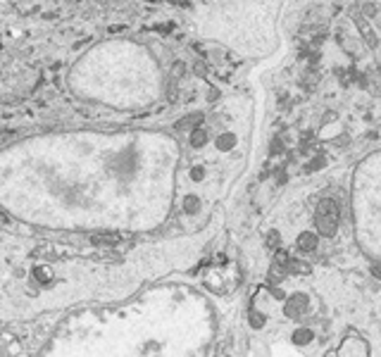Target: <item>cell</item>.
Segmentation results:
<instances>
[{
    "label": "cell",
    "instance_id": "cell-16",
    "mask_svg": "<svg viewBox=\"0 0 381 357\" xmlns=\"http://www.w3.org/2000/svg\"><path fill=\"white\" fill-rule=\"evenodd\" d=\"M251 324L255 326V329H260V326L264 324V317H262V314H257V312H251Z\"/></svg>",
    "mask_w": 381,
    "mask_h": 357
},
{
    "label": "cell",
    "instance_id": "cell-2",
    "mask_svg": "<svg viewBox=\"0 0 381 357\" xmlns=\"http://www.w3.org/2000/svg\"><path fill=\"white\" fill-rule=\"evenodd\" d=\"M338 357H370L367 353V343L360 341V338H348L341 350H338Z\"/></svg>",
    "mask_w": 381,
    "mask_h": 357
},
{
    "label": "cell",
    "instance_id": "cell-18",
    "mask_svg": "<svg viewBox=\"0 0 381 357\" xmlns=\"http://www.w3.org/2000/svg\"><path fill=\"white\" fill-rule=\"evenodd\" d=\"M196 74L198 76H205V65H203V62H198V65H196Z\"/></svg>",
    "mask_w": 381,
    "mask_h": 357
},
{
    "label": "cell",
    "instance_id": "cell-9",
    "mask_svg": "<svg viewBox=\"0 0 381 357\" xmlns=\"http://www.w3.org/2000/svg\"><path fill=\"white\" fill-rule=\"evenodd\" d=\"M181 207H184V212H198V207H200L198 195H186L184 203H181Z\"/></svg>",
    "mask_w": 381,
    "mask_h": 357
},
{
    "label": "cell",
    "instance_id": "cell-7",
    "mask_svg": "<svg viewBox=\"0 0 381 357\" xmlns=\"http://www.w3.org/2000/svg\"><path fill=\"white\" fill-rule=\"evenodd\" d=\"M358 26H360V31L367 36V43H370L372 48H374V45H377V36H374V31L370 29V22H367L365 17H358Z\"/></svg>",
    "mask_w": 381,
    "mask_h": 357
},
{
    "label": "cell",
    "instance_id": "cell-15",
    "mask_svg": "<svg viewBox=\"0 0 381 357\" xmlns=\"http://www.w3.org/2000/svg\"><path fill=\"white\" fill-rule=\"evenodd\" d=\"M33 276H36V279H38L41 283H48V281H50V274H48V271H43V267L33 269Z\"/></svg>",
    "mask_w": 381,
    "mask_h": 357
},
{
    "label": "cell",
    "instance_id": "cell-6",
    "mask_svg": "<svg viewBox=\"0 0 381 357\" xmlns=\"http://www.w3.org/2000/svg\"><path fill=\"white\" fill-rule=\"evenodd\" d=\"M188 143H191L193 148H203V145L207 143V131L200 129V126H198V129H193V131H191V138H188Z\"/></svg>",
    "mask_w": 381,
    "mask_h": 357
},
{
    "label": "cell",
    "instance_id": "cell-5",
    "mask_svg": "<svg viewBox=\"0 0 381 357\" xmlns=\"http://www.w3.org/2000/svg\"><path fill=\"white\" fill-rule=\"evenodd\" d=\"M120 240H122V236H117V234H98V236L91 238L93 245H117Z\"/></svg>",
    "mask_w": 381,
    "mask_h": 357
},
{
    "label": "cell",
    "instance_id": "cell-14",
    "mask_svg": "<svg viewBox=\"0 0 381 357\" xmlns=\"http://www.w3.org/2000/svg\"><path fill=\"white\" fill-rule=\"evenodd\" d=\"M279 243H281V238H279V231H269V236H267V248L276 250V248H279Z\"/></svg>",
    "mask_w": 381,
    "mask_h": 357
},
{
    "label": "cell",
    "instance_id": "cell-13",
    "mask_svg": "<svg viewBox=\"0 0 381 357\" xmlns=\"http://www.w3.org/2000/svg\"><path fill=\"white\" fill-rule=\"evenodd\" d=\"M310 338H312V334H310L307 329H298V331L293 334V341L298 343V346H305V343H307Z\"/></svg>",
    "mask_w": 381,
    "mask_h": 357
},
{
    "label": "cell",
    "instance_id": "cell-3",
    "mask_svg": "<svg viewBox=\"0 0 381 357\" xmlns=\"http://www.w3.org/2000/svg\"><path fill=\"white\" fill-rule=\"evenodd\" d=\"M305 305H307V298H305L303 293H295V295H291L288 300H286V307H283V312H286V317H300V314L305 312Z\"/></svg>",
    "mask_w": 381,
    "mask_h": 357
},
{
    "label": "cell",
    "instance_id": "cell-19",
    "mask_svg": "<svg viewBox=\"0 0 381 357\" xmlns=\"http://www.w3.org/2000/svg\"><path fill=\"white\" fill-rule=\"evenodd\" d=\"M374 274H377V276L381 279V264H377V267H374Z\"/></svg>",
    "mask_w": 381,
    "mask_h": 357
},
{
    "label": "cell",
    "instance_id": "cell-4",
    "mask_svg": "<svg viewBox=\"0 0 381 357\" xmlns=\"http://www.w3.org/2000/svg\"><path fill=\"white\" fill-rule=\"evenodd\" d=\"M317 248V236L315 234H310V231H305L298 236V250H303V252H310V250Z\"/></svg>",
    "mask_w": 381,
    "mask_h": 357
},
{
    "label": "cell",
    "instance_id": "cell-10",
    "mask_svg": "<svg viewBox=\"0 0 381 357\" xmlns=\"http://www.w3.org/2000/svg\"><path fill=\"white\" fill-rule=\"evenodd\" d=\"M236 145V138L231 136V133H224V136H219L217 138V148L219 150H231Z\"/></svg>",
    "mask_w": 381,
    "mask_h": 357
},
{
    "label": "cell",
    "instance_id": "cell-11",
    "mask_svg": "<svg viewBox=\"0 0 381 357\" xmlns=\"http://www.w3.org/2000/svg\"><path fill=\"white\" fill-rule=\"evenodd\" d=\"M283 276H286V267H281V264H276V262H274L272 271H269V281L276 283V281H281Z\"/></svg>",
    "mask_w": 381,
    "mask_h": 357
},
{
    "label": "cell",
    "instance_id": "cell-1",
    "mask_svg": "<svg viewBox=\"0 0 381 357\" xmlns=\"http://www.w3.org/2000/svg\"><path fill=\"white\" fill-rule=\"evenodd\" d=\"M315 224H317V231L322 236H334L338 229V205L334 200H322L317 205V215H315Z\"/></svg>",
    "mask_w": 381,
    "mask_h": 357
},
{
    "label": "cell",
    "instance_id": "cell-8",
    "mask_svg": "<svg viewBox=\"0 0 381 357\" xmlns=\"http://www.w3.org/2000/svg\"><path fill=\"white\" fill-rule=\"evenodd\" d=\"M200 121H203V115H191V117L176 121V129L181 131V129H193V126L198 129V124H200Z\"/></svg>",
    "mask_w": 381,
    "mask_h": 357
},
{
    "label": "cell",
    "instance_id": "cell-17",
    "mask_svg": "<svg viewBox=\"0 0 381 357\" xmlns=\"http://www.w3.org/2000/svg\"><path fill=\"white\" fill-rule=\"evenodd\" d=\"M203 167H193V169H191V179H193V181H200V179H203Z\"/></svg>",
    "mask_w": 381,
    "mask_h": 357
},
{
    "label": "cell",
    "instance_id": "cell-12",
    "mask_svg": "<svg viewBox=\"0 0 381 357\" xmlns=\"http://www.w3.org/2000/svg\"><path fill=\"white\" fill-rule=\"evenodd\" d=\"M286 269L295 271V274H307L310 271V264H305V262H298V260H288V267Z\"/></svg>",
    "mask_w": 381,
    "mask_h": 357
}]
</instances>
